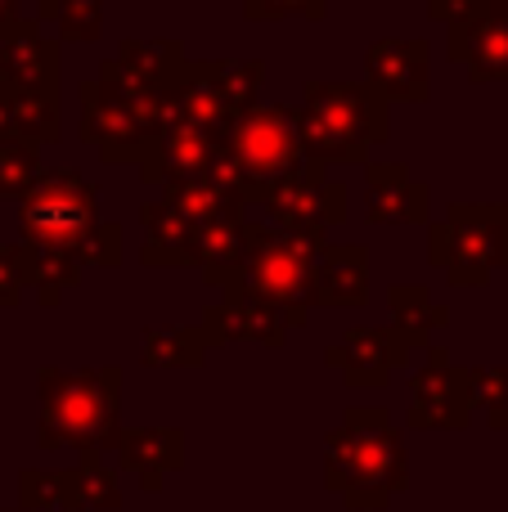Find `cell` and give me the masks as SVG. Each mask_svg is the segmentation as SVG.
<instances>
[{
    "instance_id": "19",
    "label": "cell",
    "mask_w": 508,
    "mask_h": 512,
    "mask_svg": "<svg viewBox=\"0 0 508 512\" xmlns=\"http://www.w3.org/2000/svg\"><path fill=\"white\" fill-rule=\"evenodd\" d=\"M288 328H293V319H288L284 310L261 306V301H243V297H225L221 306H212L203 315L207 342H221V337H252V342L279 346Z\"/></svg>"
},
{
    "instance_id": "12",
    "label": "cell",
    "mask_w": 508,
    "mask_h": 512,
    "mask_svg": "<svg viewBox=\"0 0 508 512\" xmlns=\"http://www.w3.org/2000/svg\"><path fill=\"white\" fill-rule=\"evenodd\" d=\"M59 41L36 18H18L14 32L0 36V81L23 90H59Z\"/></svg>"
},
{
    "instance_id": "26",
    "label": "cell",
    "mask_w": 508,
    "mask_h": 512,
    "mask_svg": "<svg viewBox=\"0 0 508 512\" xmlns=\"http://www.w3.org/2000/svg\"><path fill=\"white\" fill-rule=\"evenodd\" d=\"M387 301H392L396 333H401L405 342H419V346L432 342V337H437V328L450 319V310L437 306L428 288H401V283H396V288L387 292Z\"/></svg>"
},
{
    "instance_id": "4",
    "label": "cell",
    "mask_w": 508,
    "mask_h": 512,
    "mask_svg": "<svg viewBox=\"0 0 508 512\" xmlns=\"http://www.w3.org/2000/svg\"><path fill=\"white\" fill-rule=\"evenodd\" d=\"M324 248V234L279 230V225H252L248 256H243L225 297L261 301L284 310L293 324H302L311 310V265Z\"/></svg>"
},
{
    "instance_id": "28",
    "label": "cell",
    "mask_w": 508,
    "mask_h": 512,
    "mask_svg": "<svg viewBox=\"0 0 508 512\" xmlns=\"http://www.w3.org/2000/svg\"><path fill=\"white\" fill-rule=\"evenodd\" d=\"M50 23L59 41L90 45L104 36V0H50Z\"/></svg>"
},
{
    "instance_id": "21",
    "label": "cell",
    "mask_w": 508,
    "mask_h": 512,
    "mask_svg": "<svg viewBox=\"0 0 508 512\" xmlns=\"http://www.w3.org/2000/svg\"><path fill=\"white\" fill-rule=\"evenodd\" d=\"M162 203L176 207L189 225H207V221H221V216H243L248 212V203H243L239 194H230L221 180H212L207 171H198V176L162 180Z\"/></svg>"
},
{
    "instance_id": "24",
    "label": "cell",
    "mask_w": 508,
    "mask_h": 512,
    "mask_svg": "<svg viewBox=\"0 0 508 512\" xmlns=\"http://www.w3.org/2000/svg\"><path fill=\"white\" fill-rule=\"evenodd\" d=\"M117 459L122 468L140 472L144 490H158L167 472L180 468V432L171 427H153V432H122L117 436Z\"/></svg>"
},
{
    "instance_id": "25",
    "label": "cell",
    "mask_w": 508,
    "mask_h": 512,
    "mask_svg": "<svg viewBox=\"0 0 508 512\" xmlns=\"http://www.w3.org/2000/svg\"><path fill=\"white\" fill-rule=\"evenodd\" d=\"M9 117H14V135L32 144H54L63 135V104L59 90H23L9 86Z\"/></svg>"
},
{
    "instance_id": "10",
    "label": "cell",
    "mask_w": 508,
    "mask_h": 512,
    "mask_svg": "<svg viewBox=\"0 0 508 512\" xmlns=\"http://www.w3.org/2000/svg\"><path fill=\"white\" fill-rule=\"evenodd\" d=\"M446 54L468 72V81H508V5H491L464 23H450Z\"/></svg>"
},
{
    "instance_id": "14",
    "label": "cell",
    "mask_w": 508,
    "mask_h": 512,
    "mask_svg": "<svg viewBox=\"0 0 508 512\" xmlns=\"http://www.w3.org/2000/svg\"><path fill=\"white\" fill-rule=\"evenodd\" d=\"M365 185H369V221L374 225H423L428 221L432 194L428 185L410 176L401 162H365Z\"/></svg>"
},
{
    "instance_id": "8",
    "label": "cell",
    "mask_w": 508,
    "mask_h": 512,
    "mask_svg": "<svg viewBox=\"0 0 508 512\" xmlns=\"http://www.w3.org/2000/svg\"><path fill=\"white\" fill-rule=\"evenodd\" d=\"M329 167L311 162L297 176H284L279 185L266 189L261 207L270 212V225L302 234H329L333 225L347 221V185L324 176Z\"/></svg>"
},
{
    "instance_id": "6",
    "label": "cell",
    "mask_w": 508,
    "mask_h": 512,
    "mask_svg": "<svg viewBox=\"0 0 508 512\" xmlns=\"http://www.w3.org/2000/svg\"><path fill=\"white\" fill-rule=\"evenodd\" d=\"M221 144L230 149V158L239 162L243 180H248V203H261L270 185L311 167L302 149V131H297V113L279 104H252L248 113L230 122Z\"/></svg>"
},
{
    "instance_id": "30",
    "label": "cell",
    "mask_w": 508,
    "mask_h": 512,
    "mask_svg": "<svg viewBox=\"0 0 508 512\" xmlns=\"http://www.w3.org/2000/svg\"><path fill=\"white\" fill-rule=\"evenodd\" d=\"M216 81H221V90H225V99H230L234 113H248L252 104H261L266 63L261 59H225V63H216Z\"/></svg>"
},
{
    "instance_id": "22",
    "label": "cell",
    "mask_w": 508,
    "mask_h": 512,
    "mask_svg": "<svg viewBox=\"0 0 508 512\" xmlns=\"http://www.w3.org/2000/svg\"><path fill=\"white\" fill-rule=\"evenodd\" d=\"M113 63L135 81V86H149V90H171L185 72V50L176 41H162V36H149V41H122L113 54Z\"/></svg>"
},
{
    "instance_id": "18",
    "label": "cell",
    "mask_w": 508,
    "mask_h": 512,
    "mask_svg": "<svg viewBox=\"0 0 508 512\" xmlns=\"http://www.w3.org/2000/svg\"><path fill=\"white\" fill-rule=\"evenodd\" d=\"M18 265H23V283L45 306H59L63 292L77 288V279H81V256L68 243L23 239L18 243Z\"/></svg>"
},
{
    "instance_id": "36",
    "label": "cell",
    "mask_w": 508,
    "mask_h": 512,
    "mask_svg": "<svg viewBox=\"0 0 508 512\" xmlns=\"http://www.w3.org/2000/svg\"><path fill=\"white\" fill-rule=\"evenodd\" d=\"M27 292L23 265H18V243H0V306H18Z\"/></svg>"
},
{
    "instance_id": "5",
    "label": "cell",
    "mask_w": 508,
    "mask_h": 512,
    "mask_svg": "<svg viewBox=\"0 0 508 512\" xmlns=\"http://www.w3.org/2000/svg\"><path fill=\"white\" fill-rule=\"evenodd\" d=\"M428 256L455 288H482L500 265H508V207L455 203L446 221L428 230Z\"/></svg>"
},
{
    "instance_id": "17",
    "label": "cell",
    "mask_w": 508,
    "mask_h": 512,
    "mask_svg": "<svg viewBox=\"0 0 508 512\" xmlns=\"http://www.w3.org/2000/svg\"><path fill=\"white\" fill-rule=\"evenodd\" d=\"M171 99H176V117H185V122H194V126H207L212 135H225L230 131V122L239 117L230 108V99H225L221 81H216V63L212 59L185 63L180 81L171 86Z\"/></svg>"
},
{
    "instance_id": "37",
    "label": "cell",
    "mask_w": 508,
    "mask_h": 512,
    "mask_svg": "<svg viewBox=\"0 0 508 512\" xmlns=\"http://www.w3.org/2000/svg\"><path fill=\"white\" fill-rule=\"evenodd\" d=\"M18 18H23V0H0V36L14 32Z\"/></svg>"
},
{
    "instance_id": "33",
    "label": "cell",
    "mask_w": 508,
    "mask_h": 512,
    "mask_svg": "<svg viewBox=\"0 0 508 512\" xmlns=\"http://www.w3.org/2000/svg\"><path fill=\"white\" fill-rule=\"evenodd\" d=\"M243 18H248V23H284V18L320 23L324 0H243Z\"/></svg>"
},
{
    "instance_id": "27",
    "label": "cell",
    "mask_w": 508,
    "mask_h": 512,
    "mask_svg": "<svg viewBox=\"0 0 508 512\" xmlns=\"http://www.w3.org/2000/svg\"><path fill=\"white\" fill-rule=\"evenodd\" d=\"M207 333L203 324L194 328H153V333H144V364H158V369H180V364H203L207 355Z\"/></svg>"
},
{
    "instance_id": "3",
    "label": "cell",
    "mask_w": 508,
    "mask_h": 512,
    "mask_svg": "<svg viewBox=\"0 0 508 512\" xmlns=\"http://www.w3.org/2000/svg\"><path fill=\"white\" fill-rule=\"evenodd\" d=\"M117 391L122 378L117 369H86V373H41V436L45 450H117Z\"/></svg>"
},
{
    "instance_id": "7",
    "label": "cell",
    "mask_w": 508,
    "mask_h": 512,
    "mask_svg": "<svg viewBox=\"0 0 508 512\" xmlns=\"http://www.w3.org/2000/svg\"><path fill=\"white\" fill-rule=\"evenodd\" d=\"M99 221V198L81 171L54 167L41 171L32 180L23 198H18V225L23 239H41V243H68L77 248V239Z\"/></svg>"
},
{
    "instance_id": "31",
    "label": "cell",
    "mask_w": 508,
    "mask_h": 512,
    "mask_svg": "<svg viewBox=\"0 0 508 512\" xmlns=\"http://www.w3.org/2000/svg\"><path fill=\"white\" fill-rule=\"evenodd\" d=\"M23 508H81L77 472H23Z\"/></svg>"
},
{
    "instance_id": "34",
    "label": "cell",
    "mask_w": 508,
    "mask_h": 512,
    "mask_svg": "<svg viewBox=\"0 0 508 512\" xmlns=\"http://www.w3.org/2000/svg\"><path fill=\"white\" fill-rule=\"evenodd\" d=\"M77 256H81V265H117L122 261V230L108 221H95L77 239Z\"/></svg>"
},
{
    "instance_id": "16",
    "label": "cell",
    "mask_w": 508,
    "mask_h": 512,
    "mask_svg": "<svg viewBox=\"0 0 508 512\" xmlns=\"http://www.w3.org/2000/svg\"><path fill=\"white\" fill-rule=\"evenodd\" d=\"M405 355H410V342L396 328H351L329 351V364L347 369V382H387V373L405 364Z\"/></svg>"
},
{
    "instance_id": "29",
    "label": "cell",
    "mask_w": 508,
    "mask_h": 512,
    "mask_svg": "<svg viewBox=\"0 0 508 512\" xmlns=\"http://www.w3.org/2000/svg\"><path fill=\"white\" fill-rule=\"evenodd\" d=\"M41 176V144L0 140V198H23Z\"/></svg>"
},
{
    "instance_id": "2",
    "label": "cell",
    "mask_w": 508,
    "mask_h": 512,
    "mask_svg": "<svg viewBox=\"0 0 508 512\" xmlns=\"http://www.w3.org/2000/svg\"><path fill=\"white\" fill-rule=\"evenodd\" d=\"M324 486H333L351 508H387L405 490V445L383 409H351V418L329 436Z\"/></svg>"
},
{
    "instance_id": "20",
    "label": "cell",
    "mask_w": 508,
    "mask_h": 512,
    "mask_svg": "<svg viewBox=\"0 0 508 512\" xmlns=\"http://www.w3.org/2000/svg\"><path fill=\"white\" fill-rule=\"evenodd\" d=\"M248 234H252L248 216H221V221L198 225L194 265H203V279L207 283H221V292L234 283L243 256H248Z\"/></svg>"
},
{
    "instance_id": "32",
    "label": "cell",
    "mask_w": 508,
    "mask_h": 512,
    "mask_svg": "<svg viewBox=\"0 0 508 512\" xmlns=\"http://www.w3.org/2000/svg\"><path fill=\"white\" fill-rule=\"evenodd\" d=\"M473 378V405L486 409L491 427H508V369H477Z\"/></svg>"
},
{
    "instance_id": "23",
    "label": "cell",
    "mask_w": 508,
    "mask_h": 512,
    "mask_svg": "<svg viewBox=\"0 0 508 512\" xmlns=\"http://www.w3.org/2000/svg\"><path fill=\"white\" fill-rule=\"evenodd\" d=\"M140 221H144V265H185V261H194L198 225H189L171 203H162V198L158 203H144Z\"/></svg>"
},
{
    "instance_id": "13",
    "label": "cell",
    "mask_w": 508,
    "mask_h": 512,
    "mask_svg": "<svg viewBox=\"0 0 508 512\" xmlns=\"http://www.w3.org/2000/svg\"><path fill=\"white\" fill-rule=\"evenodd\" d=\"M216 144H221V135H212L207 126H194L185 117L167 122L158 131V140L149 144V153L140 158L144 185H162L171 176H198V171H207L216 158Z\"/></svg>"
},
{
    "instance_id": "9",
    "label": "cell",
    "mask_w": 508,
    "mask_h": 512,
    "mask_svg": "<svg viewBox=\"0 0 508 512\" xmlns=\"http://www.w3.org/2000/svg\"><path fill=\"white\" fill-rule=\"evenodd\" d=\"M365 81L387 104H423L432 90V45L423 36H378L365 50Z\"/></svg>"
},
{
    "instance_id": "35",
    "label": "cell",
    "mask_w": 508,
    "mask_h": 512,
    "mask_svg": "<svg viewBox=\"0 0 508 512\" xmlns=\"http://www.w3.org/2000/svg\"><path fill=\"white\" fill-rule=\"evenodd\" d=\"M77 495H81V508H117L122 504V499H117L113 472L99 468L95 454H86V463H81V472H77Z\"/></svg>"
},
{
    "instance_id": "11",
    "label": "cell",
    "mask_w": 508,
    "mask_h": 512,
    "mask_svg": "<svg viewBox=\"0 0 508 512\" xmlns=\"http://www.w3.org/2000/svg\"><path fill=\"white\" fill-rule=\"evenodd\" d=\"M414 427H464L473 418V378L468 369H450L446 351L432 355L428 369L414 373Z\"/></svg>"
},
{
    "instance_id": "38",
    "label": "cell",
    "mask_w": 508,
    "mask_h": 512,
    "mask_svg": "<svg viewBox=\"0 0 508 512\" xmlns=\"http://www.w3.org/2000/svg\"><path fill=\"white\" fill-rule=\"evenodd\" d=\"M504 207H508V203H504Z\"/></svg>"
},
{
    "instance_id": "15",
    "label": "cell",
    "mask_w": 508,
    "mask_h": 512,
    "mask_svg": "<svg viewBox=\"0 0 508 512\" xmlns=\"http://www.w3.org/2000/svg\"><path fill=\"white\" fill-rule=\"evenodd\" d=\"M369 297V252L360 243H329L311 265V306H360Z\"/></svg>"
},
{
    "instance_id": "1",
    "label": "cell",
    "mask_w": 508,
    "mask_h": 512,
    "mask_svg": "<svg viewBox=\"0 0 508 512\" xmlns=\"http://www.w3.org/2000/svg\"><path fill=\"white\" fill-rule=\"evenodd\" d=\"M297 131L311 162H365L374 144L387 140V99L369 81H306Z\"/></svg>"
}]
</instances>
